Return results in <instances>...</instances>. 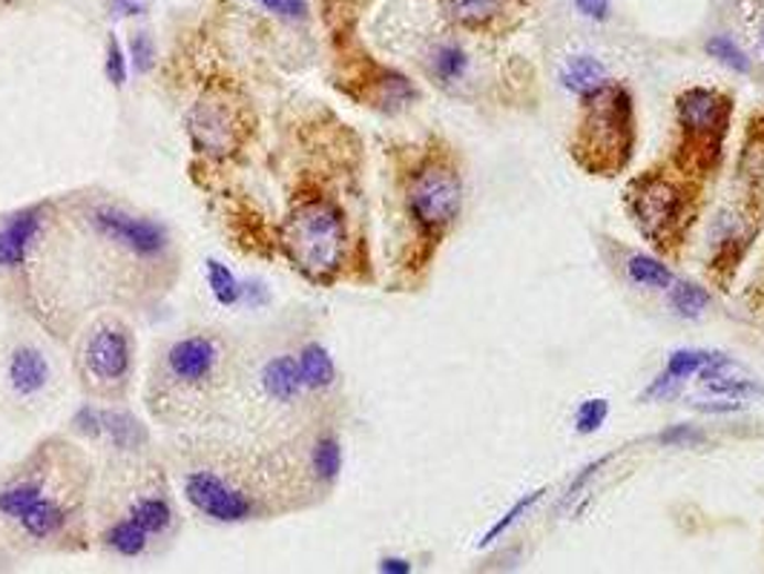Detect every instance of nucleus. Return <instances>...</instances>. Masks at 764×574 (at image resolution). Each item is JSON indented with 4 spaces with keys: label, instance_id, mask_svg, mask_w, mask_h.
<instances>
[{
    "label": "nucleus",
    "instance_id": "nucleus-1",
    "mask_svg": "<svg viewBox=\"0 0 764 574\" xmlns=\"http://www.w3.org/2000/svg\"><path fill=\"white\" fill-rule=\"evenodd\" d=\"M282 248L293 268L302 270L308 279L331 282L343 268L348 250L345 213L331 198H302L284 218Z\"/></svg>",
    "mask_w": 764,
    "mask_h": 574
},
{
    "label": "nucleus",
    "instance_id": "nucleus-2",
    "mask_svg": "<svg viewBox=\"0 0 764 574\" xmlns=\"http://www.w3.org/2000/svg\"><path fill=\"white\" fill-rule=\"evenodd\" d=\"M635 144L633 95L621 84H606L587 98L578 127L575 159L592 175H615L630 164Z\"/></svg>",
    "mask_w": 764,
    "mask_h": 574
},
{
    "label": "nucleus",
    "instance_id": "nucleus-3",
    "mask_svg": "<svg viewBox=\"0 0 764 574\" xmlns=\"http://www.w3.org/2000/svg\"><path fill=\"white\" fill-rule=\"evenodd\" d=\"M733 101L719 89L692 87L678 95L676 118L681 127V161L692 167L710 170L721 155V141L728 136Z\"/></svg>",
    "mask_w": 764,
    "mask_h": 574
},
{
    "label": "nucleus",
    "instance_id": "nucleus-4",
    "mask_svg": "<svg viewBox=\"0 0 764 574\" xmlns=\"http://www.w3.org/2000/svg\"><path fill=\"white\" fill-rule=\"evenodd\" d=\"M463 210V182L460 173L445 161H429L411 178L408 213L426 239H440L458 221Z\"/></svg>",
    "mask_w": 764,
    "mask_h": 574
},
{
    "label": "nucleus",
    "instance_id": "nucleus-5",
    "mask_svg": "<svg viewBox=\"0 0 764 574\" xmlns=\"http://www.w3.org/2000/svg\"><path fill=\"white\" fill-rule=\"evenodd\" d=\"M630 213L638 230L653 239L658 248H667V241L678 239L690 216V198L685 187L670 182L667 175L647 173L630 184Z\"/></svg>",
    "mask_w": 764,
    "mask_h": 574
},
{
    "label": "nucleus",
    "instance_id": "nucleus-6",
    "mask_svg": "<svg viewBox=\"0 0 764 574\" xmlns=\"http://www.w3.org/2000/svg\"><path fill=\"white\" fill-rule=\"evenodd\" d=\"M89 221H93L95 234L116 241L118 248L130 250L132 256H141V259H153L168 248V230L150 218L132 216V213L116 210V207H95Z\"/></svg>",
    "mask_w": 764,
    "mask_h": 574
},
{
    "label": "nucleus",
    "instance_id": "nucleus-7",
    "mask_svg": "<svg viewBox=\"0 0 764 574\" xmlns=\"http://www.w3.org/2000/svg\"><path fill=\"white\" fill-rule=\"evenodd\" d=\"M184 497L198 515L216 523H245L254 515V502L239 488L227 486L222 477L207 472H193L184 477Z\"/></svg>",
    "mask_w": 764,
    "mask_h": 574
},
{
    "label": "nucleus",
    "instance_id": "nucleus-8",
    "mask_svg": "<svg viewBox=\"0 0 764 574\" xmlns=\"http://www.w3.org/2000/svg\"><path fill=\"white\" fill-rule=\"evenodd\" d=\"M187 124L198 153L230 155L239 147V121L225 98H202L190 112Z\"/></svg>",
    "mask_w": 764,
    "mask_h": 574
},
{
    "label": "nucleus",
    "instance_id": "nucleus-9",
    "mask_svg": "<svg viewBox=\"0 0 764 574\" xmlns=\"http://www.w3.org/2000/svg\"><path fill=\"white\" fill-rule=\"evenodd\" d=\"M84 365L104 386L125 382L132 368V345L125 327H95V334L89 336L87 348H84Z\"/></svg>",
    "mask_w": 764,
    "mask_h": 574
},
{
    "label": "nucleus",
    "instance_id": "nucleus-10",
    "mask_svg": "<svg viewBox=\"0 0 764 574\" xmlns=\"http://www.w3.org/2000/svg\"><path fill=\"white\" fill-rule=\"evenodd\" d=\"M728 365L733 362L724 354H719V350H676V354H670L667 365H664V371L649 382V388L644 391V400H667V397H672L678 388L685 386L687 379L699 377L707 368H728Z\"/></svg>",
    "mask_w": 764,
    "mask_h": 574
},
{
    "label": "nucleus",
    "instance_id": "nucleus-11",
    "mask_svg": "<svg viewBox=\"0 0 764 574\" xmlns=\"http://www.w3.org/2000/svg\"><path fill=\"white\" fill-rule=\"evenodd\" d=\"M218 362V348L211 336H187L168 350V371L184 386H198Z\"/></svg>",
    "mask_w": 764,
    "mask_h": 574
},
{
    "label": "nucleus",
    "instance_id": "nucleus-12",
    "mask_svg": "<svg viewBox=\"0 0 764 574\" xmlns=\"http://www.w3.org/2000/svg\"><path fill=\"white\" fill-rule=\"evenodd\" d=\"M41 225H44L41 207H26L0 225V268L15 270L26 262L30 248L41 234Z\"/></svg>",
    "mask_w": 764,
    "mask_h": 574
},
{
    "label": "nucleus",
    "instance_id": "nucleus-13",
    "mask_svg": "<svg viewBox=\"0 0 764 574\" xmlns=\"http://www.w3.org/2000/svg\"><path fill=\"white\" fill-rule=\"evenodd\" d=\"M46 379H50V362L44 354L35 348H18L9 359V386L15 388L21 397L44 391Z\"/></svg>",
    "mask_w": 764,
    "mask_h": 574
},
{
    "label": "nucleus",
    "instance_id": "nucleus-14",
    "mask_svg": "<svg viewBox=\"0 0 764 574\" xmlns=\"http://www.w3.org/2000/svg\"><path fill=\"white\" fill-rule=\"evenodd\" d=\"M262 388L270 400L293 402L302 393V373H299L297 357H277L262 368Z\"/></svg>",
    "mask_w": 764,
    "mask_h": 574
},
{
    "label": "nucleus",
    "instance_id": "nucleus-15",
    "mask_svg": "<svg viewBox=\"0 0 764 574\" xmlns=\"http://www.w3.org/2000/svg\"><path fill=\"white\" fill-rule=\"evenodd\" d=\"M561 84L563 89H569V93L587 101L590 95H595L598 89L606 87L610 78H606V69L601 61L592 58V55H578V58H569L567 66H563Z\"/></svg>",
    "mask_w": 764,
    "mask_h": 574
},
{
    "label": "nucleus",
    "instance_id": "nucleus-16",
    "mask_svg": "<svg viewBox=\"0 0 764 574\" xmlns=\"http://www.w3.org/2000/svg\"><path fill=\"white\" fill-rule=\"evenodd\" d=\"M299 373H302V386L308 391H325V388L334 386L336 368L334 359L327 354V348H322L320 342H311L305 348L299 350Z\"/></svg>",
    "mask_w": 764,
    "mask_h": 574
},
{
    "label": "nucleus",
    "instance_id": "nucleus-17",
    "mask_svg": "<svg viewBox=\"0 0 764 574\" xmlns=\"http://www.w3.org/2000/svg\"><path fill=\"white\" fill-rule=\"evenodd\" d=\"M23 526V531L35 540H46L55 538L66 523V511L61 509L58 502L50 500V497H37L35 506H32L26 515L18 520Z\"/></svg>",
    "mask_w": 764,
    "mask_h": 574
},
{
    "label": "nucleus",
    "instance_id": "nucleus-18",
    "mask_svg": "<svg viewBox=\"0 0 764 574\" xmlns=\"http://www.w3.org/2000/svg\"><path fill=\"white\" fill-rule=\"evenodd\" d=\"M429 73L437 84H460L463 75L469 73V52L458 44H440L434 46L429 58Z\"/></svg>",
    "mask_w": 764,
    "mask_h": 574
},
{
    "label": "nucleus",
    "instance_id": "nucleus-19",
    "mask_svg": "<svg viewBox=\"0 0 764 574\" xmlns=\"http://www.w3.org/2000/svg\"><path fill=\"white\" fill-rule=\"evenodd\" d=\"M626 277L633 279L638 288H655V291H667L672 284V270L664 262H658L649 253H635L626 259Z\"/></svg>",
    "mask_w": 764,
    "mask_h": 574
},
{
    "label": "nucleus",
    "instance_id": "nucleus-20",
    "mask_svg": "<svg viewBox=\"0 0 764 574\" xmlns=\"http://www.w3.org/2000/svg\"><path fill=\"white\" fill-rule=\"evenodd\" d=\"M670 291V307L681 316V320H696L710 307V293L696 282H687V279H672V284L667 288Z\"/></svg>",
    "mask_w": 764,
    "mask_h": 574
},
{
    "label": "nucleus",
    "instance_id": "nucleus-21",
    "mask_svg": "<svg viewBox=\"0 0 764 574\" xmlns=\"http://www.w3.org/2000/svg\"><path fill=\"white\" fill-rule=\"evenodd\" d=\"M204 273H207V288H211L213 299H216L222 307H234L236 302L245 296V288H241V282L236 279L234 270L218 262V259H207Z\"/></svg>",
    "mask_w": 764,
    "mask_h": 574
},
{
    "label": "nucleus",
    "instance_id": "nucleus-22",
    "mask_svg": "<svg viewBox=\"0 0 764 574\" xmlns=\"http://www.w3.org/2000/svg\"><path fill=\"white\" fill-rule=\"evenodd\" d=\"M130 517L147 534H164L173 526V509L164 497H141L130 506Z\"/></svg>",
    "mask_w": 764,
    "mask_h": 574
},
{
    "label": "nucleus",
    "instance_id": "nucleus-23",
    "mask_svg": "<svg viewBox=\"0 0 764 574\" xmlns=\"http://www.w3.org/2000/svg\"><path fill=\"white\" fill-rule=\"evenodd\" d=\"M506 7V0H449V12L458 23L469 30H481L488 26Z\"/></svg>",
    "mask_w": 764,
    "mask_h": 574
},
{
    "label": "nucleus",
    "instance_id": "nucleus-24",
    "mask_svg": "<svg viewBox=\"0 0 764 574\" xmlns=\"http://www.w3.org/2000/svg\"><path fill=\"white\" fill-rule=\"evenodd\" d=\"M104 434L112 440V445L118 448H139L147 443V431L136 416L125 414V411H107L104 414Z\"/></svg>",
    "mask_w": 764,
    "mask_h": 574
},
{
    "label": "nucleus",
    "instance_id": "nucleus-25",
    "mask_svg": "<svg viewBox=\"0 0 764 574\" xmlns=\"http://www.w3.org/2000/svg\"><path fill=\"white\" fill-rule=\"evenodd\" d=\"M147 538H150V534H147V531L141 529L132 517L118 520V523L104 534L109 549H112L116 554H121V557H139V554H144Z\"/></svg>",
    "mask_w": 764,
    "mask_h": 574
},
{
    "label": "nucleus",
    "instance_id": "nucleus-26",
    "mask_svg": "<svg viewBox=\"0 0 764 574\" xmlns=\"http://www.w3.org/2000/svg\"><path fill=\"white\" fill-rule=\"evenodd\" d=\"M313 474L320 477L322 483H334L343 472V445L336 436H320L316 445H313L311 454Z\"/></svg>",
    "mask_w": 764,
    "mask_h": 574
},
{
    "label": "nucleus",
    "instance_id": "nucleus-27",
    "mask_svg": "<svg viewBox=\"0 0 764 574\" xmlns=\"http://www.w3.org/2000/svg\"><path fill=\"white\" fill-rule=\"evenodd\" d=\"M417 98V89L411 87V80L400 73H383L377 80V104L386 109H400Z\"/></svg>",
    "mask_w": 764,
    "mask_h": 574
},
{
    "label": "nucleus",
    "instance_id": "nucleus-28",
    "mask_svg": "<svg viewBox=\"0 0 764 574\" xmlns=\"http://www.w3.org/2000/svg\"><path fill=\"white\" fill-rule=\"evenodd\" d=\"M37 497H44L41 486L35 483H18V486H9L0 491V515L12 517V520H21L26 511L35 506Z\"/></svg>",
    "mask_w": 764,
    "mask_h": 574
},
{
    "label": "nucleus",
    "instance_id": "nucleus-29",
    "mask_svg": "<svg viewBox=\"0 0 764 574\" xmlns=\"http://www.w3.org/2000/svg\"><path fill=\"white\" fill-rule=\"evenodd\" d=\"M544 495H546V488H538V491H529V495H524V497H520V500H515V506H512V509L506 511V515H503L501 520H497V523L486 531V534H483L481 545L495 543L497 538H503V534H506V531H509L512 526L520 523V517L529 515V511L535 509V506H538L540 500H544Z\"/></svg>",
    "mask_w": 764,
    "mask_h": 574
},
{
    "label": "nucleus",
    "instance_id": "nucleus-30",
    "mask_svg": "<svg viewBox=\"0 0 764 574\" xmlns=\"http://www.w3.org/2000/svg\"><path fill=\"white\" fill-rule=\"evenodd\" d=\"M704 50H707V55H710V58H715V61H719V64L730 66L733 73L750 75V61H747V55H744L742 46L735 44V41H733V37H730V35H713V37H707Z\"/></svg>",
    "mask_w": 764,
    "mask_h": 574
},
{
    "label": "nucleus",
    "instance_id": "nucleus-31",
    "mask_svg": "<svg viewBox=\"0 0 764 574\" xmlns=\"http://www.w3.org/2000/svg\"><path fill=\"white\" fill-rule=\"evenodd\" d=\"M610 416V400L604 397H592V400L581 402L575 411V431L578 434H595Z\"/></svg>",
    "mask_w": 764,
    "mask_h": 574
},
{
    "label": "nucleus",
    "instance_id": "nucleus-32",
    "mask_svg": "<svg viewBox=\"0 0 764 574\" xmlns=\"http://www.w3.org/2000/svg\"><path fill=\"white\" fill-rule=\"evenodd\" d=\"M104 73H107V80L112 84V87H125L127 75H130V69H127L125 46H121V41H118L116 35H109V41H107V61H104Z\"/></svg>",
    "mask_w": 764,
    "mask_h": 574
},
{
    "label": "nucleus",
    "instance_id": "nucleus-33",
    "mask_svg": "<svg viewBox=\"0 0 764 574\" xmlns=\"http://www.w3.org/2000/svg\"><path fill=\"white\" fill-rule=\"evenodd\" d=\"M130 58H132V64H136V69H139V73H150V69H153V61H155L153 37L147 35V32L132 35Z\"/></svg>",
    "mask_w": 764,
    "mask_h": 574
},
{
    "label": "nucleus",
    "instance_id": "nucleus-34",
    "mask_svg": "<svg viewBox=\"0 0 764 574\" xmlns=\"http://www.w3.org/2000/svg\"><path fill=\"white\" fill-rule=\"evenodd\" d=\"M75 431L84 436H101L104 434V411H98V408H80L78 414H75L73 420Z\"/></svg>",
    "mask_w": 764,
    "mask_h": 574
},
{
    "label": "nucleus",
    "instance_id": "nucleus-35",
    "mask_svg": "<svg viewBox=\"0 0 764 574\" xmlns=\"http://www.w3.org/2000/svg\"><path fill=\"white\" fill-rule=\"evenodd\" d=\"M268 12L288 21H302L308 15V0H259Z\"/></svg>",
    "mask_w": 764,
    "mask_h": 574
},
{
    "label": "nucleus",
    "instance_id": "nucleus-36",
    "mask_svg": "<svg viewBox=\"0 0 764 574\" xmlns=\"http://www.w3.org/2000/svg\"><path fill=\"white\" fill-rule=\"evenodd\" d=\"M664 445H696L704 440V434H701L699 429H692V425H672V429L661 431V436H658Z\"/></svg>",
    "mask_w": 764,
    "mask_h": 574
},
{
    "label": "nucleus",
    "instance_id": "nucleus-37",
    "mask_svg": "<svg viewBox=\"0 0 764 574\" xmlns=\"http://www.w3.org/2000/svg\"><path fill=\"white\" fill-rule=\"evenodd\" d=\"M575 3V9L581 12L583 18H590V21H606L610 18V9H612V0H572Z\"/></svg>",
    "mask_w": 764,
    "mask_h": 574
},
{
    "label": "nucleus",
    "instance_id": "nucleus-38",
    "mask_svg": "<svg viewBox=\"0 0 764 574\" xmlns=\"http://www.w3.org/2000/svg\"><path fill=\"white\" fill-rule=\"evenodd\" d=\"M604 466H606V459H598V463H592V466L583 468V472L575 477V483L569 486L567 500H572V497H578V491H583V488H587V483H590L592 477H595V474H598V468H604Z\"/></svg>",
    "mask_w": 764,
    "mask_h": 574
},
{
    "label": "nucleus",
    "instance_id": "nucleus-39",
    "mask_svg": "<svg viewBox=\"0 0 764 574\" xmlns=\"http://www.w3.org/2000/svg\"><path fill=\"white\" fill-rule=\"evenodd\" d=\"M411 568L415 566H411L406 557H383L379 560V572H386V574H408Z\"/></svg>",
    "mask_w": 764,
    "mask_h": 574
},
{
    "label": "nucleus",
    "instance_id": "nucleus-40",
    "mask_svg": "<svg viewBox=\"0 0 764 574\" xmlns=\"http://www.w3.org/2000/svg\"><path fill=\"white\" fill-rule=\"evenodd\" d=\"M147 3H150V0H112V7H116L121 15H141L147 9Z\"/></svg>",
    "mask_w": 764,
    "mask_h": 574
},
{
    "label": "nucleus",
    "instance_id": "nucleus-41",
    "mask_svg": "<svg viewBox=\"0 0 764 574\" xmlns=\"http://www.w3.org/2000/svg\"><path fill=\"white\" fill-rule=\"evenodd\" d=\"M753 37H756L758 50H762V55H764V9H758V12H756V23H753Z\"/></svg>",
    "mask_w": 764,
    "mask_h": 574
},
{
    "label": "nucleus",
    "instance_id": "nucleus-42",
    "mask_svg": "<svg viewBox=\"0 0 764 574\" xmlns=\"http://www.w3.org/2000/svg\"><path fill=\"white\" fill-rule=\"evenodd\" d=\"M7 3H9V0H7Z\"/></svg>",
    "mask_w": 764,
    "mask_h": 574
}]
</instances>
